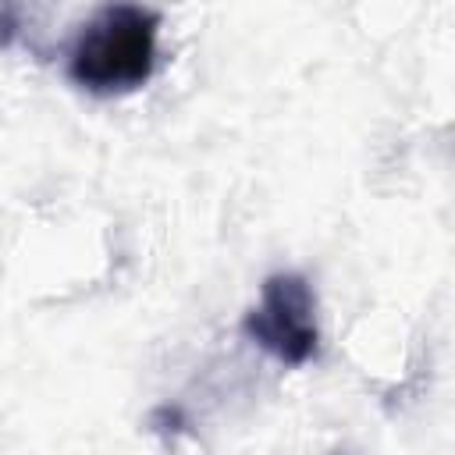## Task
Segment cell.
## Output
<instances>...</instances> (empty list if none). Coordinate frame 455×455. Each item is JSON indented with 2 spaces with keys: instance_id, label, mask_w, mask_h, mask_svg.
<instances>
[{
  "instance_id": "cell-1",
  "label": "cell",
  "mask_w": 455,
  "mask_h": 455,
  "mask_svg": "<svg viewBox=\"0 0 455 455\" xmlns=\"http://www.w3.org/2000/svg\"><path fill=\"white\" fill-rule=\"evenodd\" d=\"M160 14L142 4H107L75 36L68 50V75L96 96L132 92L149 82L156 68Z\"/></svg>"
},
{
  "instance_id": "cell-2",
  "label": "cell",
  "mask_w": 455,
  "mask_h": 455,
  "mask_svg": "<svg viewBox=\"0 0 455 455\" xmlns=\"http://www.w3.org/2000/svg\"><path fill=\"white\" fill-rule=\"evenodd\" d=\"M242 331L252 345L284 366H302L316 355V295L302 274H270L259 288V302L245 313Z\"/></svg>"
}]
</instances>
